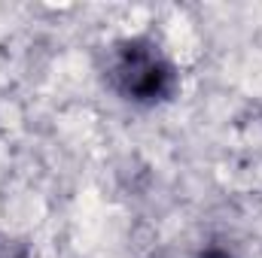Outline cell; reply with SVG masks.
<instances>
[{
	"label": "cell",
	"instance_id": "cell-1",
	"mask_svg": "<svg viewBox=\"0 0 262 258\" xmlns=\"http://www.w3.org/2000/svg\"><path fill=\"white\" fill-rule=\"evenodd\" d=\"M110 79L116 91L134 104H159L171 97L177 73L149 40H125L110 55Z\"/></svg>",
	"mask_w": 262,
	"mask_h": 258
}]
</instances>
